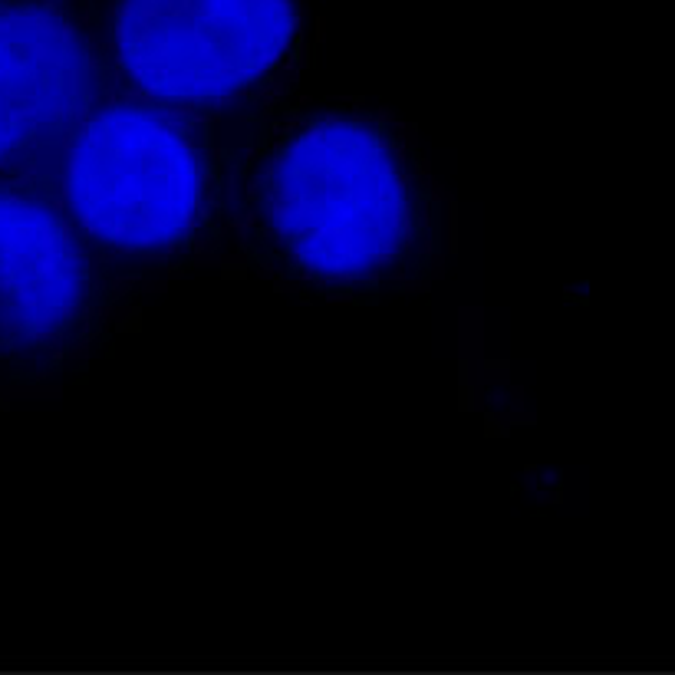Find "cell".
<instances>
[{"instance_id": "1", "label": "cell", "mask_w": 675, "mask_h": 675, "mask_svg": "<svg viewBox=\"0 0 675 675\" xmlns=\"http://www.w3.org/2000/svg\"><path fill=\"white\" fill-rule=\"evenodd\" d=\"M442 231V188L409 122L297 89L244 122L215 270L303 300L379 303L435 287Z\"/></svg>"}, {"instance_id": "2", "label": "cell", "mask_w": 675, "mask_h": 675, "mask_svg": "<svg viewBox=\"0 0 675 675\" xmlns=\"http://www.w3.org/2000/svg\"><path fill=\"white\" fill-rule=\"evenodd\" d=\"M251 112L178 109L109 89L47 168L112 261L165 284L218 267Z\"/></svg>"}, {"instance_id": "3", "label": "cell", "mask_w": 675, "mask_h": 675, "mask_svg": "<svg viewBox=\"0 0 675 675\" xmlns=\"http://www.w3.org/2000/svg\"><path fill=\"white\" fill-rule=\"evenodd\" d=\"M162 287L112 261L70 215L50 168L0 172V389L89 373Z\"/></svg>"}, {"instance_id": "4", "label": "cell", "mask_w": 675, "mask_h": 675, "mask_svg": "<svg viewBox=\"0 0 675 675\" xmlns=\"http://www.w3.org/2000/svg\"><path fill=\"white\" fill-rule=\"evenodd\" d=\"M112 93L251 112L297 93L317 47L310 0H109Z\"/></svg>"}, {"instance_id": "5", "label": "cell", "mask_w": 675, "mask_h": 675, "mask_svg": "<svg viewBox=\"0 0 675 675\" xmlns=\"http://www.w3.org/2000/svg\"><path fill=\"white\" fill-rule=\"evenodd\" d=\"M109 0H0V172L47 168L112 89Z\"/></svg>"}]
</instances>
